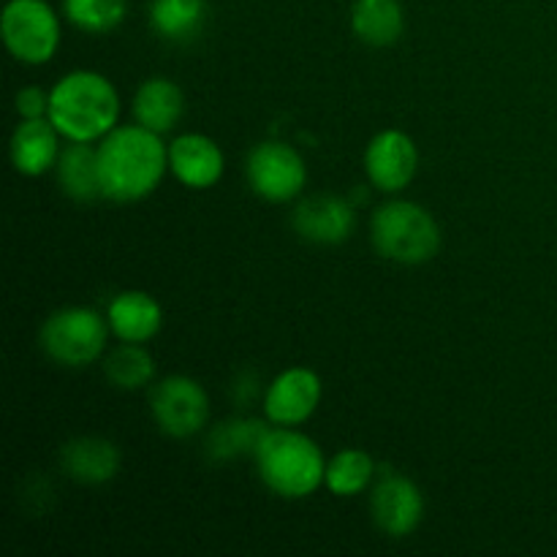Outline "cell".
<instances>
[{"label":"cell","instance_id":"7a4b0ae2","mask_svg":"<svg viewBox=\"0 0 557 557\" xmlns=\"http://www.w3.org/2000/svg\"><path fill=\"white\" fill-rule=\"evenodd\" d=\"M49 120L69 141H96L117 128L120 96L98 71H71L49 90Z\"/></svg>","mask_w":557,"mask_h":557},{"label":"cell","instance_id":"cb8c5ba5","mask_svg":"<svg viewBox=\"0 0 557 557\" xmlns=\"http://www.w3.org/2000/svg\"><path fill=\"white\" fill-rule=\"evenodd\" d=\"M65 20L85 33H109L123 25L128 0H63Z\"/></svg>","mask_w":557,"mask_h":557},{"label":"cell","instance_id":"277c9868","mask_svg":"<svg viewBox=\"0 0 557 557\" xmlns=\"http://www.w3.org/2000/svg\"><path fill=\"white\" fill-rule=\"evenodd\" d=\"M370 237L375 250L397 264H424L441 248L438 223L413 201L381 205L370 223Z\"/></svg>","mask_w":557,"mask_h":557},{"label":"cell","instance_id":"44dd1931","mask_svg":"<svg viewBox=\"0 0 557 557\" xmlns=\"http://www.w3.org/2000/svg\"><path fill=\"white\" fill-rule=\"evenodd\" d=\"M375 476V460L362 449H343L326 462L324 484L337 498H354L364 493Z\"/></svg>","mask_w":557,"mask_h":557},{"label":"cell","instance_id":"ffe728a7","mask_svg":"<svg viewBox=\"0 0 557 557\" xmlns=\"http://www.w3.org/2000/svg\"><path fill=\"white\" fill-rule=\"evenodd\" d=\"M205 22L207 0H150V25L163 41H194Z\"/></svg>","mask_w":557,"mask_h":557},{"label":"cell","instance_id":"8fae6325","mask_svg":"<svg viewBox=\"0 0 557 557\" xmlns=\"http://www.w3.org/2000/svg\"><path fill=\"white\" fill-rule=\"evenodd\" d=\"M373 520L386 536L403 539L419 528L424 517V498L417 484L397 473H386L370 498Z\"/></svg>","mask_w":557,"mask_h":557},{"label":"cell","instance_id":"9a60e30c","mask_svg":"<svg viewBox=\"0 0 557 557\" xmlns=\"http://www.w3.org/2000/svg\"><path fill=\"white\" fill-rule=\"evenodd\" d=\"M107 321L123 343H147L163 324V310L147 292H123L109 302Z\"/></svg>","mask_w":557,"mask_h":557},{"label":"cell","instance_id":"7c38bea8","mask_svg":"<svg viewBox=\"0 0 557 557\" xmlns=\"http://www.w3.org/2000/svg\"><path fill=\"white\" fill-rule=\"evenodd\" d=\"M294 232L308 243L319 245H337L348 239L357 226V212L351 201L341 199L332 194H315L299 201L294 210Z\"/></svg>","mask_w":557,"mask_h":557},{"label":"cell","instance_id":"ba28073f","mask_svg":"<svg viewBox=\"0 0 557 557\" xmlns=\"http://www.w3.org/2000/svg\"><path fill=\"white\" fill-rule=\"evenodd\" d=\"M248 183L267 201H292L308 183L302 156L283 141H261L248 156Z\"/></svg>","mask_w":557,"mask_h":557},{"label":"cell","instance_id":"ac0fdd59","mask_svg":"<svg viewBox=\"0 0 557 557\" xmlns=\"http://www.w3.org/2000/svg\"><path fill=\"white\" fill-rule=\"evenodd\" d=\"M58 183L69 199L96 201L101 199V174H98V150L90 141H71L58 158Z\"/></svg>","mask_w":557,"mask_h":557},{"label":"cell","instance_id":"30bf717a","mask_svg":"<svg viewBox=\"0 0 557 557\" xmlns=\"http://www.w3.org/2000/svg\"><path fill=\"white\" fill-rule=\"evenodd\" d=\"M321 403V379L308 368L283 370L264 395V413L281 428L308 422Z\"/></svg>","mask_w":557,"mask_h":557},{"label":"cell","instance_id":"9c48e42d","mask_svg":"<svg viewBox=\"0 0 557 557\" xmlns=\"http://www.w3.org/2000/svg\"><path fill=\"white\" fill-rule=\"evenodd\" d=\"M419 150L413 139L403 131H381L364 150V172L370 183L384 194H397L408 188L417 177Z\"/></svg>","mask_w":557,"mask_h":557},{"label":"cell","instance_id":"603a6c76","mask_svg":"<svg viewBox=\"0 0 557 557\" xmlns=\"http://www.w3.org/2000/svg\"><path fill=\"white\" fill-rule=\"evenodd\" d=\"M267 428L256 419H232L215 428L207 438V455L212 460H234L239 455H253Z\"/></svg>","mask_w":557,"mask_h":557},{"label":"cell","instance_id":"d4e9b609","mask_svg":"<svg viewBox=\"0 0 557 557\" xmlns=\"http://www.w3.org/2000/svg\"><path fill=\"white\" fill-rule=\"evenodd\" d=\"M14 107L22 120L44 117V114H49V92L41 87H22L14 98Z\"/></svg>","mask_w":557,"mask_h":557},{"label":"cell","instance_id":"d6986e66","mask_svg":"<svg viewBox=\"0 0 557 557\" xmlns=\"http://www.w3.org/2000/svg\"><path fill=\"white\" fill-rule=\"evenodd\" d=\"M351 27L368 47H392L406 30L400 0H357L351 9Z\"/></svg>","mask_w":557,"mask_h":557},{"label":"cell","instance_id":"8992f818","mask_svg":"<svg viewBox=\"0 0 557 557\" xmlns=\"http://www.w3.org/2000/svg\"><path fill=\"white\" fill-rule=\"evenodd\" d=\"M3 41L25 65H44L60 47V20L44 0H9L3 9Z\"/></svg>","mask_w":557,"mask_h":557},{"label":"cell","instance_id":"5b68a950","mask_svg":"<svg viewBox=\"0 0 557 557\" xmlns=\"http://www.w3.org/2000/svg\"><path fill=\"white\" fill-rule=\"evenodd\" d=\"M109 321L92 308H63L41 326V348L63 368H85L107 348Z\"/></svg>","mask_w":557,"mask_h":557},{"label":"cell","instance_id":"7402d4cb","mask_svg":"<svg viewBox=\"0 0 557 557\" xmlns=\"http://www.w3.org/2000/svg\"><path fill=\"white\" fill-rule=\"evenodd\" d=\"M103 373L117 389H141L156 375V362L141 343H123L107 357Z\"/></svg>","mask_w":557,"mask_h":557},{"label":"cell","instance_id":"2e32d148","mask_svg":"<svg viewBox=\"0 0 557 557\" xmlns=\"http://www.w3.org/2000/svg\"><path fill=\"white\" fill-rule=\"evenodd\" d=\"M60 466L74 482L103 484L117 476L120 449L103 438H76L60 451Z\"/></svg>","mask_w":557,"mask_h":557},{"label":"cell","instance_id":"4fadbf2b","mask_svg":"<svg viewBox=\"0 0 557 557\" xmlns=\"http://www.w3.org/2000/svg\"><path fill=\"white\" fill-rule=\"evenodd\" d=\"M223 163L221 147L205 134H183L169 145V169L188 188H212L223 177Z\"/></svg>","mask_w":557,"mask_h":557},{"label":"cell","instance_id":"5bb4252c","mask_svg":"<svg viewBox=\"0 0 557 557\" xmlns=\"http://www.w3.org/2000/svg\"><path fill=\"white\" fill-rule=\"evenodd\" d=\"M60 131L49 117L22 120L11 134V163L25 177H41L44 172L58 166Z\"/></svg>","mask_w":557,"mask_h":557},{"label":"cell","instance_id":"52a82bcc","mask_svg":"<svg viewBox=\"0 0 557 557\" xmlns=\"http://www.w3.org/2000/svg\"><path fill=\"white\" fill-rule=\"evenodd\" d=\"M150 411L161 433L190 438L210 419V397L199 381L188 375H169L150 392Z\"/></svg>","mask_w":557,"mask_h":557},{"label":"cell","instance_id":"e0dca14e","mask_svg":"<svg viewBox=\"0 0 557 557\" xmlns=\"http://www.w3.org/2000/svg\"><path fill=\"white\" fill-rule=\"evenodd\" d=\"M185 109L183 90L174 85L166 76H156V79H147L145 85L136 90L134 98V117L136 123L145 125V128L156 131V134H166L174 125L180 123Z\"/></svg>","mask_w":557,"mask_h":557},{"label":"cell","instance_id":"6da1fadb","mask_svg":"<svg viewBox=\"0 0 557 557\" xmlns=\"http://www.w3.org/2000/svg\"><path fill=\"white\" fill-rule=\"evenodd\" d=\"M98 150L101 190L112 201H139L158 188L169 169V147L145 125L109 131Z\"/></svg>","mask_w":557,"mask_h":557},{"label":"cell","instance_id":"3957f363","mask_svg":"<svg viewBox=\"0 0 557 557\" xmlns=\"http://www.w3.org/2000/svg\"><path fill=\"white\" fill-rule=\"evenodd\" d=\"M253 457L261 482L281 498H308L324 484V455L315 441L297 430H267Z\"/></svg>","mask_w":557,"mask_h":557}]
</instances>
